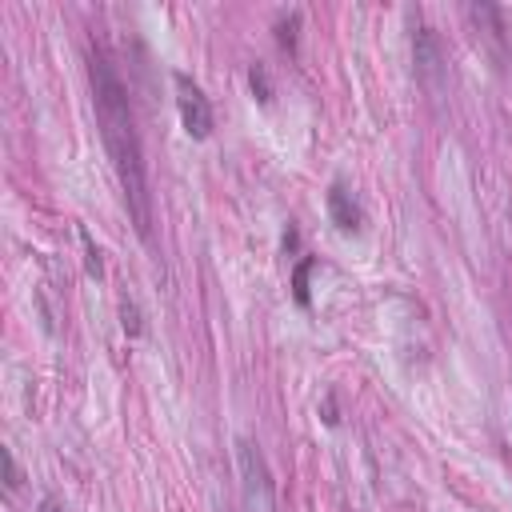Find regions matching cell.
Segmentation results:
<instances>
[{"instance_id":"obj_4","label":"cell","mask_w":512,"mask_h":512,"mask_svg":"<svg viewBox=\"0 0 512 512\" xmlns=\"http://www.w3.org/2000/svg\"><path fill=\"white\" fill-rule=\"evenodd\" d=\"M176 84V108H180V124L192 140H208L212 136V104L204 96V88L188 76V72H176L172 76Z\"/></svg>"},{"instance_id":"obj_1","label":"cell","mask_w":512,"mask_h":512,"mask_svg":"<svg viewBox=\"0 0 512 512\" xmlns=\"http://www.w3.org/2000/svg\"><path fill=\"white\" fill-rule=\"evenodd\" d=\"M88 84H92V108H96L100 140H104V152H108L112 172H116L120 192H124V208H128L140 240H152V192H148L144 148H140L128 88H124V80H120V72L104 48L88 52Z\"/></svg>"},{"instance_id":"obj_9","label":"cell","mask_w":512,"mask_h":512,"mask_svg":"<svg viewBox=\"0 0 512 512\" xmlns=\"http://www.w3.org/2000/svg\"><path fill=\"white\" fill-rule=\"evenodd\" d=\"M308 272H312V260H304V264L296 268V300H300V304H308Z\"/></svg>"},{"instance_id":"obj_8","label":"cell","mask_w":512,"mask_h":512,"mask_svg":"<svg viewBox=\"0 0 512 512\" xmlns=\"http://www.w3.org/2000/svg\"><path fill=\"white\" fill-rule=\"evenodd\" d=\"M0 456H4V484H8V492H16V488H20V468H16V456H12V448H4Z\"/></svg>"},{"instance_id":"obj_3","label":"cell","mask_w":512,"mask_h":512,"mask_svg":"<svg viewBox=\"0 0 512 512\" xmlns=\"http://www.w3.org/2000/svg\"><path fill=\"white\" fill-rule=\"evenodd\" d=\"M412 68H416V80L428 96H440L444 92V80H448V52H444V40L436 28L428 24H416L412 28Z\"/></svg>"},{"instance_id":"obj_2","label":"cell","mask_w":512,"mask_h":512,"mask_svg":"<svg viewBox=\"0 0 512 512\" xmlns=\"http://www.w3.org/2000/svg\"><path fill=\"white\" fill-rule=\"evenodd\" d=\"M236 472H240V500L244 512H276V480L256 440H236Z\"/></svg>"},{"instance_id":"obj_12","label":"cell","mask_w":512,"mask_h":512,"mask_svg":"<svg viewBox=\"0 0 512 512\" xmlns=\"http://www.w3.org/2000/svg\"><path fill=\"white\" fill-rule=\"evenodd\" d=\"M40 512H64V508H60V504L48 496V500H40Z\"/></svg>"},{"instance_id":"obj_7","label":"cell","mask_w":512,"mask_h":512,"mask_svg":"<svg viewBox=\"0 0 512 512\" xmlns=\"http://www.w3.org/2000/svg\"><path fill=\"white\" fill-rule=\"evenodd\" d=\"M296 28H300V12H292L288 20H280V24H276V40H280V48L296 52Z\"/></svg>"},{"instance_id":"obj_5","label":"cell","mask_w":512,"mask_h":512,"mask_svg":"<svg viewBox=\"0 0 512 512\" xmlns=\"http://www.w3.org/2000/svg\"><path fill=\"white\" fill-rule=\"evenodd\" d=\"M328 216H332V224H336L344 236H356V232L364 228V208H360V200H356L340 180L328 188Z\"/></svg>"},{"instance_id":"obj_10","label":"cell","mask_w":512,"mask_h":512,"mask_svg":"<svg viewBox=\"0 0 512 512\" xmlns=\"http://www.w3.org/2000/svg\"><path fill=\"white\" fill-rule=\"evenodd\" d=\"M80 240H84V248H88V272H92V276H100V272H104V268H100V252L92 248V236H88L84 228H80Z\"/></svg>"},{"instance_id":"obj_11","label":"cell","mask_w":512,"mask_h":512,"mask_svg":"<svg viewBox=\"0 0 512 512\" xmlns=\"http://www.w3.org/2000/svg\"><path fill=\"white\" fill-rule=\"evenodd\" d=\"M120 316H124V332H132V336H136V332H140V312H136V304H124V308H120Z\"/></svg>"},{"instance_id":"obj_6","label":"cell","mask_w":512,"mask_h":512,"mask_svg":"<svg viewBox=\"0 0 512 512\" xmlns=\"http://www.w3.org/2000/svg\"><path fill=\"white\" fill-rule=\"evenodd\" d=\"M248 84H252V92H256V100H260V104H268V100H272V84H268L264 64H252V68H248Z\"/></svg>"}]
</instances>
